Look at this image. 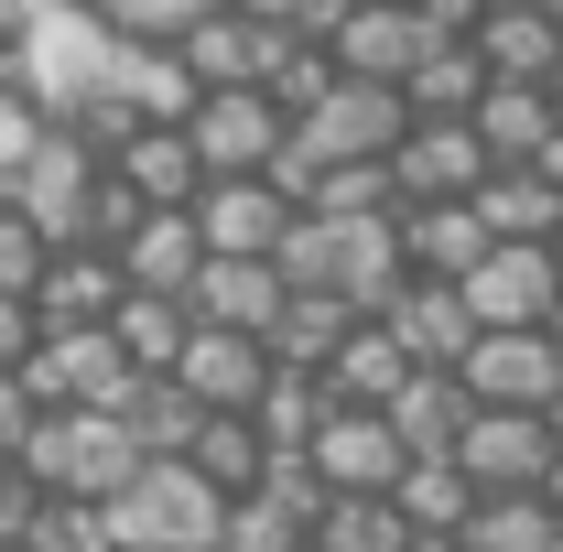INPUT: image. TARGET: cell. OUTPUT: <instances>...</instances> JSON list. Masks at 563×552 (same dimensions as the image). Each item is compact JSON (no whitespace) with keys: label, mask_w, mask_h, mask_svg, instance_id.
Here are the masks:
<instances>
[{"label":"cell","mask_w":563,"mask_h":552,"mask_svg":"<svg viewBox=\"0 0 563 552\" xmlns=\"http://www.w3.org/2000/svg\"><path fill=\"white\" fill-rule=\"evenodd\" d=\"M282 281H303V292H347L357 314H379V303L412 281L401 207H368V217H325V207H303V217H292V239H282Z\"/></svg>","instance_id":"6da1fadb"},{"label":"cell","mask_w":563,"mask_h":552,"mask_svg":"<svg viewBox=\"0 0 563 552\" xmlns=\"http://www.w3.org/2000/svg\"><path fill=\"white\" fill-rule=\"evenodd\" d=\"M109 531L131 552H217L228 542V487L196 455H141V477L109 498Z\"/></svg>","instance_id":"7a4b0ae2"},{"label":"cell","mask_w":563,"mask_h":552,"mask_svg":"<svg viewBox=\"0 0 563 552\" xmlns=\"http://www.w3.org/2000/svg\"><path fill=\"white\" fill-rule=\"evenodd\" d=\"M109 66H120V33H109V11H87V0H55V11L11 44V87H22L44 120L87 109V98L109 87Z\"/></svg>","instance_id":"3957f363"},{"label":"cell","mask_w":563,"mask_h":552,"mask_svg":"<svg viewBox=\"0 0 563 552\" xmlns=\"http://www.w3.org/2000/svg\"><path fill=\"white\" fill-rule=\"evenodd\" d=\"M22 466L44 487H66V498H120L141 477V444L120 412H98V401H66V412L33 422V444H22Z\"/></svg>","instance_id":"277c9868"},{"label":"cell","mask_w":563,"mask_h":552,"mask_svg":"<svg viewBox=\"0 0 563 552\" xmlns=\"http://www.w3.org/2000/svg\"><path fill=\"white\" fill-rule=\"evenodd\" d=\"M401 131H412V98L336 66V87H325L314 109H292V141H282V152H303V163H390Z\"/></svg>","instance_id":"5b68a950"},{"label":"cell","mask_w":563,"mask_h":552,"mask_svg":"<svg viewBox=\"0 0 563 552\" xmlns=\"http://www.w3.org/2000/svg\"><path fill=\"white\" fill-rule=\"evenodd\" d=\"M98 185H109V163H98L66 120H44L33 163H22V185H11V207H22L55 250H66V239H87V228H98Z\"/></svg>","instance_id":"8992f818"},{"label":"cell","mask_w":563,"mask_h":552,"mask_svg":"<svg viewBox=\"0 0 563 552\" xmlns=\"http://www.w3.org/2000/svg\"><path fill=\"white\" fill-rule=\"evenodd\" d=\"M455 379L477 401H509V412H553L563 401V336L553 325H477V346L455 357Z\"/></svg>","instance_id":"52a82bcc"},{"label":"cell","mask_w":563,"mask_h":552,"mask_svg":"<svg viewBox=\"0 0 563 552\" xmlns=\"http://www.w3.org/2000/svg\"><path fill=\"white\" fill-rule=\"evenodd\" d=\"M455 466H466L477 487H553L563 422L553 412H509V401H477L466 433H455Z\"/></svg>","instance_id":"ba28073f"},{"label":"cell","mask_w":563,"mask_h":552,"mask_svg":"<svg viewBox=\"0 0 563 552\" xmlns=\"http://www.w3.org/2000/svg\"><path fill=\"white\" fill-rule=\"evenodd\" d=\"M466 303H477V325H553L563 250L553 239H488L477 272H466Z\"/></svg>","instance_id":"9c48e42d"},{"label":"cell","mask_w":563,"mask_h":552,"mask_svg":"<svg viewBox=\"0 0 563 552\" xmlns=\"http://www.w3.org/2000/svg\"><path fill=\"white\" fill-rule=\"evenodd\" d=\"M185 131L207 152V174H272L282 141H292V109H282L272 87H207Z\"/></svg>","instance_id":"30bf717a"},{"label":"cell","mask_w":563,"mask_h":552,"mask_svg":"<svg viewBox=\"0 0 563 552\" xmlns=\"http://www.w3.org/2000/svg\"><path fill=\"white\" fill-rule=\"evenodd\" d=\"M22 379H33L55 412H66V401H98V412H109L141 368H131V346H120V325H44V346L22 357Z\"/></svg>","instance_id":"8fae6325"},{"label":"cell","mask_w":563,"mask_h":552,"mask_svg":"<svg viewBox=\"0 0 563 552\" xmlns=\"http://www.w3.org/2000/svg\"><path fill=\"white\" fill-rule=\"evenodd\" d=\"M498 174V152L477 141V120H412V131L390 141V185H401V207H444V196H477Z\"/></svg>","instance_id":"7c38bea8"},{"label":"cell","mask_w":563,"mask_h":552,"mask_svg":"<svg viewBox=\"0 0 563 552\" xmlns=\"http://www.w3.org/2000/svg\"><path fill=\"white\" fill-rule=\"evenodd\" d=\"M303 466H314L325 487H401V466H412V444H401V422L379 412V401H336V412L314 422Z\"/></svg>","instance_id":"4fadbf2b"},{"label":"cell","mask_w":563,"mask_h":552,"mask_svg":"<svg viewBox=\"0 0 563 552\" xmlns=\"http://www.w3.org/2000/svg\"><path fill=\"white\" fill-rule=\"evenodd\" d=\"M433 44H444V33L422 22V0H347V22L325 33V55H336L347 76H379V87H401Z\"/></svg>","instance_id":"5bb4252c"},{"label":"cell","mask_w":563,"mask_h":552,"mask_svg":"<svg viewBox=\"0 0 563 552\" xmlns=\"http://www.w3.org/2000/svg\"><path fill=\"white\" fill-rule=\"evenodd\" d=\"M292 217H303V207L282 196V174H207V196H196L207 250H250V261H282Z\"/></svg>","instance_id":"9a60e30c"},{"label":"cell","mask_w":563,"mask_h":552,"mask_svg":"<svg viewBox=\"0 0 563 552\" xmlns=\"http://www.w3.org/2000/svg\"><path fill=\"white\" fill-rule=\"evenodd\" d=\"M174 379L207 401V412H250L261 390H272V336H239V325H196L185 357H174Z\"/></svg>","instance_id":"2e32d148"},{"label":"cell","mask_w":563,"mask_h":552,"mask_svg":"<svg viewBox=\"0 0 563 552\" xmlns=\"http://www.w3.org/2000/svg\"><path fill=\"white\" fill-rule=\"evenodd\" d=\"M390 336L412 346V368H455L466 346H477V303H466V281H433V272H412L390 303Z\"/></svg>","instance_id":"e0dca14e"},{"label":"cell","mask_w":563,"mask_h":552,"mask_svg":"<svg viewBox=\"0 0 563 552\" xmlns=\"http://www.w3.org/2000/svg\"><path fill=\"white\" fill-rule=\"evenodd\" d=\"M109 174L131 185L141 207H196V196H207V152H196L185 120H141V131L109 152Z\"/></svg>","instance_id":"ac0fdd59"},{"label":"cell","mask_w":563,"mask_h":552,"mask_svg":"<svg viewBox=\"0 0 563 552\" xmlns=\"http://www.w3.org/2000/svg\"><path fill=\"white\" fill-rule=\"evenodd\" d=\"M282 261H250V250H207V272H196V325H239V336H272V314H282Z\"/></svg>","instance_id":"d6986e66"},{"label":"cell","mask_w":563,"mask_h":552,"mask_svg":"<svg viewBox=\"0 0 563 552\" xmlns=\"http://www.w3.org/2000/svg\"><path fill=\"white\" fill-rule=\"evenodd\" d=\"M196 272H207L196 207H141V228L120 239V281L131 292H196Z\"/></svg>","instance_id":"ffe728a7"},{"label":"cell","mask_w":563,"mask_h":552,"mask_svg":"<svg viewBox=\"0 0 563 552\" xmlns=\"http://www.w3.org/2000/svg\"><path fill=\"white\" fill-rule=\"evenodd\" d=\"M120 250H98V239H66L55 261H44V281H33V303H44V325H109L120 314Z\"/></svg>","instance_id":"44dd1931"},{"label":"cell","mask_w":563,"mask_h":552,"mask_svg":"<svg viewBox=\"0 0 563 552\" xmlns=\"http://www.w3.org/2000/svg\"><path fill=\"white\" fill-rule=\"evenodd\" d=\"M466 552H563V498L553 487H477Z\"/></svg>","instance_id":"7402d4cb"},{"label":"cell","mask_w":563,"mask_h":552,"mask_svg":"<svg viewBox=\"0 0 563 552\" xmlns=\"http://www.w3.org/2000/svg\"><path fill=\"white\" fill-rule=\"evenodd\" d=\"M272 22H261V11H239V0H217L207 22H196V33H185V66L207 76V87H261V66H272Z\"/></svg>","instance_id":"603a6c76"},{"label":"cell","mask_w":563,"mask_h":552,"mask_svg":"<svg viewBox=\"0 0 563 552\" xmlns=\"http://www.w3.org/2000/svg\"><path fill=\"white\" fill-rule=\"evenodd\" d=\"M466 120H477V141H488L498 163H531V152L563 131V109H553V87H542V76H488V98H477Z\"/></svg>","instance_id":"cb8c5ba5"},{"label":"cell","mask_w":563,"mask_h":552,"mask_svg":"<svg viewBox=\"0 0 563 552\" xmlns=\"http://www.w3.org/2000/svg\"><path fill=\"white\" fill-rule=\"evenodd\" d=\"M379 412L401 422V444H412V455H455V433H466V412H477V390H466L455 368H412Z\"/></svg>","instance_id":"d4e9b609"},{"label":"cell","mask_w":563,"mask_h":552,"mask_svg":"<svg viewBox=\"0 0 563 552\" xmlns=\"http://www.w3.org/2000/svg\"><path fill=\"white\" fill-rule=\"evenodd\" d=\"M401 250H412V272L466 281V272H477V250H488V217H477V196H444V207H401Z\"/></svg>","instance_id":"484cf974"},{"label":"cell","mask_w":563,"mask_h":552,"mask_svg":"<svg viewBox=\"0 0 563 552\" xmlns=\"http://www.w3.org/2000/svg\"><path fill=\"white\" fill-rule=\"evenodd\" d=\"M412 379V346L390 336V314H357L347 336H336V357H325V390L336 401H390Z\"/></svg>","instance_id":"4316f807"},{"label":"cell","mask_w":563,"mask_h":552,"mask_svg":"<svg viewBox=\"0 0 563 552\" xmlns=\"http://www.w3.org/2000/svg\"><path fill=\"white\" fill-rule=\"evenodd\" d=\"M109 87L131 98L141 120H196V98H207V76L185 66V44H120Z\"/></svg>","instance_id":"83f0119b"},{"label":"cell","mask_w":563,"mask_h":552,"mask_svg":"<svg viewBox=\"0 0 563 552\" xmlns=\"http://www.w3.org/2000/svg\"><path fill=\"white\" fill-rule=\"evenodd\" d=\"M109 412L131 422V444H141V455H185V444H196V422H207V401H196L174 368H141V379L120 390V401H109Z\"/></svg>","instance_id":"f1b7e54d"},{"label":"cell","mask_w":563,"mask_h":552,"mask_svg":"<svg viewBox=\"0 0 563 552\" xmlns=\"http://www.w3.org/2000/svg\"><path fill=\"white\" fill-rule=\"evenodd\" d=\"M477 55H488V76H553L563 66V22L542 11V0H488Z\"/></svg>","instance_id":"f546056e"},{"label":"cell","mask_w":563,"mask_h":552,"mask_svg":"<svg viewBox=\"0 0 563 552\" xmlns=\"http://www.w3.org/2000/svg\"><path fill=\"white\" fill-rule=\"evenodd\" d=\"M401 98H412V120H466V109L488 98V55H477V33H444V44L401 76Z\"/></svg>","instance_id":"4dcf8cb0"},{"label":"cell","mask_w":563,"mask_h":552,"mask_svg":"<svg viewBox=\"0 0 563 552\" xmlns=\"http://www.w3.org/2000/svg\"><path fill=\"white\" fill-rule=\"evenodd\" d=\"M401 542H412V520H401L390 487H325V509H314V552H401Z\"/></svg>","instance_id":"1f68e13d"},{"label":"cell","mask_w":563,"mask_h":552,"mask_svg":"<svg viewBox=\"0 0 563 552\" xmlns=\"http://www.w3.org/2000/svg\"><path fill=\"white\" fill-rule=\"evenodd\" d=\"M477 217H488V239H553L563 228V185L542 163H498L488 185H477Z\"/></svg>","instance_id":"d6a6232c"},{"label":"cell","mask_w":563,"mask_h":552,"mask_svg":"<svg viewBox=\"0 0 563 552\" xmlns=\"http://www.w3.org/2000/svg\"><path fill=\"white\" fill-rule=\"evenodd\" d=\"M347 325H357L347 292H303V281H292V292H282V314H272V357H282V368H325Z\"/></svg>","instance_id":"836d02e7"},{"label":"cell","mask_w":563,"mask_h":552,"mask_svg":"<svg viewBox=\"0 0 563 552\" xmlns=\"http://www.w3.org/2000/svg\"><path fill=\"white\" fill-rule=\"evenodd\" d=\"M325 412H336V390H325V368H282V357H272V390L250 401V422L272 433V455H303V444H314V422H325Z\"/></svg>","instance_id":"e575fe53"},{"label":"cell","mask_w":563,"mask_h":552,"mask_svg":"<svg viewBox=\"0 0 563 552\" xmlns=\"http://www.w3.org/2000/svg\"><path fill=\"white\" fill-rule=\"evenodd\" d=\"M185 455H196V466H207V477L228 487V498H250V487L272 477V433H261L250 412H207V422H196V444H185Z\"/></svg>","instance_id":"d590c367"},{"label":"cell","mask_w":563,"mask_h":552,"mask_svg":"<svg viewBox=\"0 0 563 552\" xmlns=\"http://www.w3.org/2000/svg\"><path fill=\"white\" fill-rule=\"evenodd\" d=\"M120 346H131V368H174L185 357V336H196V303L185 292H120Z\"/></svg>","instance_id":"8d00e7d4"},{"label":"cell","mask_w":563,"mask_h":552,"mask_svg":"<svg viewBox=\"0 0 563 552\" xmlns=\"http://www.w3.org/2000/svg\"><path fill=\"white\" fill-rule=\"evenodd\" d=\"M390 498H401V520H412V531H466V509H477V477H466L455 455H412Z\"/></svg>","instance_id":"74e56055"},{"label":"cell","mask_w":563,"mask_h":552,"mask_svg":"<svg viewBox=\"0 0 563 552\" xmlns=\"http://www.w3.org/2000/svg\"><path fill=\"white\" fill-rule=\"evenodd\" d=\"M22 552H120V531H109V498H66V487H44V509H33Z\"/></svg>","instance_id":"f35d334b"},{"label":"cell","mask_w":563,"mask_h":552,"mask_svg":"<svg viewBox=\"0 0 563 552\" xmlns=\"http://www.w3.org/2000/svg\"><path fill=\"white\" fill-rule=\"evenodd\" d=\"M98 11H109V33H120V44H185L217 0H98Z\"/></svg>","instance_id":"ab89813d"},{"label":"cell","mask_w":563,"mask_h":552,"mask_svg":"<svg viewBox=\"0 0 563 552\" xmlns=\"http://www.w3.org/2000/svg\"><path fill=\"white\" fill-rule=\"evenodd\" d=\"M44 261H55V239H44L33 217L0 196V292H33V281H44Z\"/></svg>","instance_id":"60d3db41"},{"label":"cell","mask_w":563,"mask_h":552,"mask_svg":"<svg viewBox=\"0 0 563 552\" xmlns=\"http://www.w3.org/2000/svg\"><path fill=\"white\" fill-rule=\"evenodd\" d=\"M33 141H44V109L11 87V66H0V196L22 185V163H33Z\"/></svg>","instance_id":"b9f144b4"},{"label":"cell","mask_w":563,"mask_h":552,"mask_svg":"<svg viewBox=\"0 0 563 552\" xmlns=\"http://www.w3.org/2000/svg\"><path fill=\"white\" fill-rule=\"evenodd\" d=\"M55 412V401H44V390H33V379H22V368H0V455H22V444H33V422Z\"/></svg>","instance_id":"7bdbcfd3"},{"label":"cell","mask_w":563,"mask_h":552,"mask_svg":"<svg viewBox=\"0 0 563 552\" xmlns=\"http://www.w3.org/2000/svg\"><path fill=\"white\" fill-rule=\"evenodd\" d=\"M33 509H44V477H33L22 455H0V542H22V531H33Z\"/></svg>","instance_id":"ee69618b"},{"label":"cell","mask_w":563,"mask_h":552,"mask_svg":"<svg viewBox=\"0 0 563 552\" xmlns=\"http://www.w3.org/2000/svg\"><path fill=\"white\" fill-rule=\"evenodd\" d=\"M33 346H44V303L33 292H0V368H22Z\"/></svg>","instance_id":"f6af8a7d"},{"label":"cell","mask_w":563,"mask_h":552,"mask_svg":"<svg viewBox=\"0 0 563 552\" xmlns=\"http://www.w3.org/2000/svg\"><path fill=\"white\" fill-rule=\"evenodd\" d=\"M44 11H55V0H0V44H22V33H33Z\"/></svg>","instance_id":"bcb514c9"},{"label":"cell","mask_w":563,"mask_h":552,"mask_svg":"<svg viewBox=\"0 0 563 552\" xmlns=\"http://www.w3.org/2000/svg\"><path fill=\"white\" fill-rule=\"evenodd\" d=\"M401 552H466V531H412Z\"/></svg>","instance_id":"7dc6e473"},{"label":"cell","mask_w":563,"mask_h":552,"mask_svg":"<svg viewBox=\"0 0 563 552\" xmlns=\"http://www.w3.org/2000/svg\"><path fill=\"white\" fill-rule=\"evenodd\" d=\"M531 163H542V174H553V185H563V131H553V141H542V152H531Z\"/></svg>","instance_id":"c3c4849f"},{"label":"cell","mask_w":563,"mask_h":552,"mask_svg":"<svg viewBox=\"0 0 563 552\" xmlns=\"http://www.w3.org/2000/svg\"><path fill=\"white\" fill-rule=\"evenodd\" d=\"M542 11H553V22H563V0H542Z\"/></svg>","instance_id":"681fc988"},{"label":"cell","mask_w":563,"mask_h":552,"mask_svg":"<svg viewBox=\"0 0 563 552\" xmlns=\"http://www.w3.org/2000/svg\"><path fill=\"white\" fill-rule=\"evenodd\" d=\"M553 336H563V303H553Z\"/></svg>","instance_id":"f907efd6"},{"label":"cell","mask_w":563,"mask_h":552,"mask_svg":"<svg viewBox=\"0 0 563 552\" xmlns=\"http://www.w3.org/2000/svg\"><path fill=\"white\" fill-rule=\"evenodd\" d=\"M0 66H11V44H0Z\"/></svg>","instance_id":"816d5d0a"},{"label":"cell","mask_w":563,"mask_h":552,"mask_svg":"<svg viewBox=\"0 0 563 552\" xmlns=\"http://www.w3.org/2000/svg\"><path fill=\"white\" fill-rule=\"evenodd\" d=\"M0 552H22V542H0Z\"/></svg>","instance_id":"f5cc1de1"},{"label":"cell","mask_w":563,"mask_h":552,"mask_svg":"<svg viewBox=\"0 0 563 552\" xmlns=\"http://www.w3.org/2000/svg\"><path fill=\"white\" fill-rule=\"evenodd\" d=\"M553 250H563V228H553Z\"/></svg>","instance_id":"db71d44e"},{"label":"cell","mask_w":563,"mask_h":552,"mask_svg":"<svg viewBox=\"0 0 563 552\" xmlns=\"http://www.w3.org/2000/svg\"><path fill=\"white\" fill-rule=\"evenodd\" d=\"M87 11H98V0H87Z\"/></svg>","instance_id":"11a10c76"},{"label":"cell","mask_w":563,"mask_h":552,"mask_svg":"<svg viewBox=\"0 0 563 552\" xmlns=\"http://www.w3.org/2000/svg\"><path fill=\"white\" fill-rule=\"evenodd\" d=\"M120 552H131V542H120Z\"/></svg>","instance_id":"9f6ffc18"}]
</instances>
